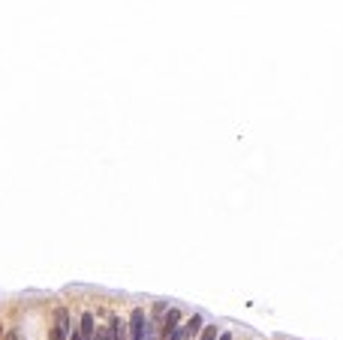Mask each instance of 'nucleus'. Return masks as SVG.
<instances>
[{
	"label": "nucleus",
	"instance_id": "6e6552de",
	"mask_svg": "<svg viewBox=\"0 0 343 340\" xmlns=\"http://www.w3.org/2000/svg\"><path fill=\"white\" fill-rule=\"evenodd\" d=\"M94 340H111V331H108V325L97 328V331H94Z\"/></svg>",
	"mask_w": 343,
	"mask_h": 340
},
{
	"label": "nucleus",
	"instance_id": "9d476101",
	"mask_svg": "<svg viewBox=\"0 0 343 340\" xmlns=\"http://www.w3.org/2000/svg\"><path fill=\"white\" fill-rule=\"evenodd\" d=\"M69 340H81L78 337V331H69Z\"/></svg>",
	"mask_w": 343,
	"mask_h": 340
},
{
	"label": "nucleus",
	"instance_id": "0eeeda50",
	"mask_svg": "<svg viewBox=\"0 0 343 340\" xmlns=\"http://www.w3.org/2000/svg\"><path fill=\"white\" fill-rule=\"evenodd\" d=\"M199 340H217V325H208V328H202Z\"/></svg>",
	"mask_w": 343,
	"mask_h": 340
},
{
	"label": "nucleus",
	"instance_id": "f257e3e1",
	"mask_svg": "<svg viewBox=\"0 0 343 340\" xmlns=\"http://www.w3.org/2000/svg\"><path fill=\"white\" fill-rule=\"evenodd\" d=\"M145 325H148L145 310H133V316H130V331H133V337H130V340H141V334H145Z\"/></svg>",
	"mask_w": 343,
	"mask_h": 340
},
{
	"label": "nucleus",
	"instance_id": "423d86ee",
	"mask_svg": "<svg viewBox=\"0 0 343 340\" xmlns=\"http://www.w3.org/2000/svg\"><path fill=\"white\" fill-rule=\"evenodd\" d=\"M108 331H111V340H127V322H121L118 316H111Z\"/></svg>",
	"mask_w": 343,
	"mask_h": 340
},
{
	"label": "nucleus",
	"instance_id": "f03ea898",
	"mask_svg": "<svg viewBox=\"0 0 343 340\" xmlns=\"http://www.w3.org/2000/svg\"><path fill=\"white\" fill-rule=\"evenodd\" d=\"M54 319H58V325H54V340H67L69 337V313L61 307V310L54 313Z\"/></svg>",
	"mask_w": 343,
	"mask_h": 340
},
{
	"label": "nucleus",
	"instance_id": "7ed1b4c3",
	"mask_svg": "<svg viewBox=\"0 0 343 340\" xmlns=\"http://www.w3.org/2000/svg\"><path fill=\"white\" fill-rule=\"evenodd\" d=\"M202 328H205V319H202L199 313H193V319H190V322L184 325V334H187L190 340H196L199 334H202Z\"/></svg>",
	"mask_w": 343,
	"mask_h": 340
},
{
	"label": "nucleus",
	"instance_id": "1a4fd4ad",
	"mask_svg": "<svg viewBox=\"0 0 343 340\" xmlns=\"http://www.w3.org/2000/svg\"><path fill=\"white\" fill-rule=\"evenodd\" d=\"M217 340H232V334H229V331H223V334H217Z\"/></svg>",
	"mask_w": 343,
	"mask_h": 340
},
{
	"label": "nucleus",
	"instance_id": "39448f33",
	"mask_svg": "<svg viewBox=\"0 0 343 340\" xmlns=\"http://www.w3.org/2000/svg\"><path fill=\"white\" fill-rule=\"evenodd\" d=\"M178 322H181V313H178L175 307H169V310H166V316H163V334H166V337L178 328Z\"/></svg>",
	"mask_w": 343,
	"mask_h": 340
},
{
	"label": "nucleus",
	"instance_id": "20e7f679",
	"mask_svg": "<svg viewBox=\"0 0 343 340\" xmlns=\"http://www.w3.org/2000/svg\"><path fill=\"white\" fill-rule=\"evenodd\" d=\"M94 331H97V325H94V313H84V316H81V325H78V337H81V340H94Z\"/></svg>",
	"mask_w": 343,
	"mask_h": 340
},
{
	"label": "nucleus",
	"instance_id": "9b49d317",
	"mask_svg": "<svg viewBox=\"0 0 343 340\" xmlns=\"http://www.w3.org/2000/svg\"><path fill=\"white\" fill-rule=\"evenodd\" d=\"M6 340H18V337H15V334H6Z\"/></svg>",
	"mask_w": 343,
	"mask_h": 340
}]
</instances>
